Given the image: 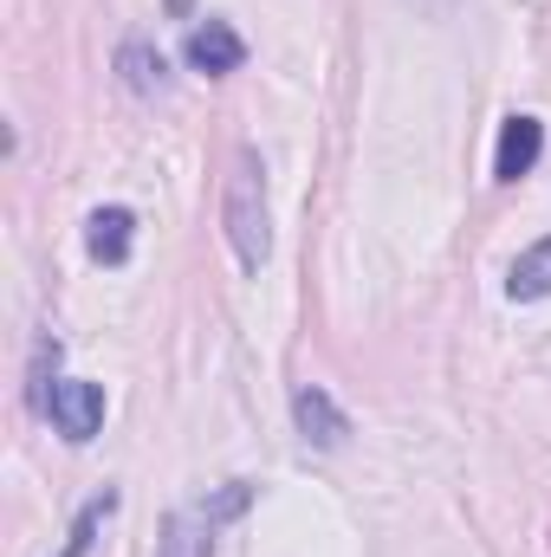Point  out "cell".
<instances>
[{
    "label": "cell",
    "mask_w": 551,
    "mask_h": 557,
    "mask_svg": "<svg viewBox=\"0 0 551 557\" xmlns=\"http://www.w3.org/2000/svg\"><path fill=\"white\" fill-rule=\"evenodd\" d=\"M111 512H118V493H98V499L78 512V525H72V539H65V552H59V557H85V552H91V539H98V525H105Z\"/></svg>",
    "instance_id": "cell-10"
},
{
    "label": "cell",
    "mask_w": 551,
    "mask_h": 557,
    "mask_svg": "<svg viewBox=\"0 0 551 557\" xmlns=\"http://www.w3.org/2000/svg\"><path fill=\"white\" fill-rule=\"evenodd\" d=\"M85 247H91L98 267H124L131 247H137V214H131V208H98V214L85 221Z\"/></svg>",
    "instance_id": "cell-6"
},
{
    "label": "cell",
    "mask_w": 551,
    "mask_h": 557,
    "mask_svg": "<svg viewBox=\"0 0 551 557\" xmlns=\"http://www.w3.org/2000/svg\"><path fill=\"white\" fill-rule=\"evenodd\" d=\"M156 557H215V519L201 506H182L162 519V539H156Z\"/></svg>",
    "instance_id": "cell-7"
},
{
    "label": "cell",
    "mask_w": 551,
    "mask_h": 557,
    "mask_svg": "<svg viewBox=\"0 0 551 557\" xmlns=\"http://www.w3.org/2000/svg\"><path fill=\"white\" fill-rule=\"evenodd\" d=\"M118 72H124V85H131L137 98L169 91V65H162V52H156V46H143V39H131V46L118 52Z\"/></svg>",
    "instance_id": "cell-9"
},
{
    "label": "cell",
    "mask_w": 551,
    "mask_h": 557,
    "mask_svg": "<svg viewBox=\"0 0 551 557\" xmlns=\"http://www.w3.org/2000/svg\"><path fill=\"white\" fill-rule=\"evenodd\" d=\"M39 409L52 416V428L72 447H85L105 428V389L98 383H78V376H52V389H39Z\"/></svg>",
    "instance_id": "cell-2"
},
{
    "label": "cell",
    "mask_w": 551,
    "mask_h": 557,
    "mask_svg": "<svg viewBox=\"0 0 551 557\" xmlns=\"http://www.w3.org/2000/svg\"><path fill=\"white\" fill-rule=\"evenodd\" d=\"M415 7H428V13H448V7H454V0H415Z\"/></svg>",
    "instance_id": "cell-11"
},
{
    "label": "cell",
    "mask_w": 551,
    "mask_h": 557,
    "mask_svg": "<svg viewBox=\"0 0 551 557\" xmlns=\"http://www.w3.org/2000/svg\"><path fill=\"white\" fill-rule=\"evenodd\" d=\"M182 52H188V65H195V72H208V78H228V72H241V59H247V39H241L228 20H201V26H188Z\"/></svg>",
    "instance_id": "cell-3"
},
{
    "label": "cell",
    "mask_w": 551,
    "mask_h": 557,
    "mask_svg": "<svg viewBox=\"0 0 551 557\" xmlns=\"http://www.w3.org/2000/svg\"><path fill=\"white\" fill-rule=\"evenodd\" d=\"M292 421H298L305 447H344V434H351V416H344L318 383H305V389L292 396Z\"/></svg>",
    "instance_id": "cell-4"
},
{
    "label": "cell",
    "mask_w": 551,
    "mask_h": 557,
    "mask_svg": "<svg viewBox=\"0 0 551 557\" xmlns=\"http://www.w3.org/2000/svg\"><path fill=\"white\" fill-rule=\"evenodd\" d=\"M221 221H228V240H234V260L247 273L267 267L273 253V208H267V169L254 149H241L234 175H228V201H221Z\"/></svg>",
    "instance_id": "cell-1"
},
{
    "label": "cell",
    "mask_w": 551,
    "mask_h": 557,
    "mask_svg": "<svg viewBox=\"0 0 551 557\" xmlns=\"http://www.w3.org/2000/svg\"><path fill=\"white\" fill-rule=\"evenodd\" d=\"M539 156H546V124L539 117H506L500 149H493V175L500 182H519V175L539 169Z\"/></svg>",
    "instance_id": "cell-5"
},
{
    "label": "cell",
    "mask_w": 551,
    "mask_h": 557,
    "mask_svg": "<svg viewBox=\"0 0 551 557\" xmlns=\"http://www.w3.org/2000/svg\"><path fill=\"white\" fill-rule=\"evenodd\" d=\"M506 298H519V305L551 298V240H532V247L513 260V273H506Z\"/></svg>",
    "instance_id": "cell-8"
}]
</instances>
